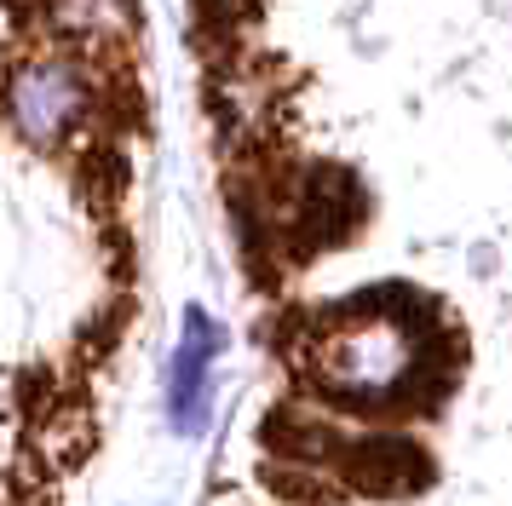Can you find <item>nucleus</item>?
Segmentation results:
<instances>
[{"label":"nucleus","mask_w":512,"mask_h":506,"mask_svg":"<svg viewBox=\"0 0 512 506\" xmlns=\"http://www.w3.org/2000/svg\"><path fill=\"white\" fill-rule=\"evenodd\" d=\"M219 357V328L208 311H185V334L173 351V380H167V414L179 432H202L208 420V368Z\"/></svg>","instance_id":"obj_3"},{"label":"nucleus","mask_w":512,"mask_h":506,"mask_svg":"<svg viewBox=\"0 0 512 506\" xmlns=\"http://www.w3.org/2000/svg\"><path fill=\"white\" fill-rule=\"evenodd\" d=\"M87 121L81 69L64 58H18L12 64V127L29 144H64Z\"/></svg>","instance_id":"obj_2"},{"label":"nucleus","mask_w":512,"mask_h":506,"mask_svg":"<svg viewBox=\"0 0 512 506\" xmlns=\"http://www.w3.org/2000/svg\"><path fill=\"white\" fill-rule=\"evenodd\" d=\"M415 305L420 299L380 294L328 311L323 334H311L317 386L346 409L403 403V391L415 386L409 374H420V363H426V334L415 328Z\"/></svg>","instance_id":"obj_1"}]
</instances>
